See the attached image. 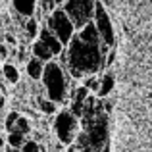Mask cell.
<instances>
[{
  "instance_id": "obj_1",
  "label": "cell",
  "mask_w": 152,
  "mask_h": 152,
  "mask_svg": "<svg viewBox=\"0 0 152 152\" xmlns=\"http://www.w3.org/2000/svg\"><path fill=\"white\" fill-rule=\"evenodd\" d=\"M110 50L106 45H93L77 37L71 39L66 46L67 52V69L73 79H85L87 75H96L106 66V52Z\"/></svg>"
},
{
  "instance_id": "obj_28",
  "label": "cell",
  "mask_w": 152,
  "mask_h": 152,
  "mask_svg": "<svg viewBox=\"0 0 152 152\" xmlns=\"http://www.w3.org/2000/svg\"><path fill=\"white\" fill-rule=\"evenodd\" d=\"M0 66H2V60H0Z\"/></svg>"
},
{
  "instance_id": "obj_15",
  "label": "cell",
  "mask_w": 152,
  "mask_h": 152,
  "mask_svg": "<svg viewBox=\"0 0 152 152\" xmlns=\"http://www.w3.org/2000/svg\"><path fill=\"white\" fill-rule=\"evenodd\" d=\"M23 29H25L27 39H37V37H39V31H41V27H39V19H37V18L25 19V25H23Z\"/></svg>"
},
{
  "instance_id": "obj_2",
  "label": "cell",
  "mask_w": 152,
  "mask_h": 152,
  "mask_svg": "<svg viewBox=\"0 0 152 152\" xmlns=\"http://www.w3.org/2000/svg\"><path fill=\"white\" fill-rule=\"evenodd\" d=\"M42 85L46 91V98L52 102H64L67 98V75L64 71V66L60 62H48L45 66V73H42Z\"/></svg>"
},
{
  "instance_id": "obj_18",
  "label": "cell",
  "mask_w": 152,
  "mask_h": 152,
  "mask_svg": "<svg viewBox=\"0 0 152 152\" xmlns=\"http://www.w3.org/2000/svg\"><path fill=\"white\" fill-rule=\"evenodd\" d=\"M19 119V112L18 110H12L10 114L6 115V121H4V127H6V131L8 133H12L14 131V127H15V121Z\"/></svg>"
},
{
  "instance_id": "obj_8",
  "label": "cell",
  "mask_w": 152,
  "mask_h": 152,
  "mask_svg": "<svg viewBox=\"0 0 152 152\" xmlns=\"http://www.w3.org/2000/svg\"><path fill=\"white\" fill-rule=\"evenodd\" d=\"M12 8L15 10V14L21 18H35L39 8V0H12Z\"/></svg>"
},
{
  "instance_id": "obj_13",
  "label": "cell",
  "mask_w": 152,
  "mask_h": 152,
  "mask_svg": "<svg viewBox=\"0 0 152 152\" xmlns=\"http://www.w3.org/2000/svg\"><path fill=\"white\" fill-rule=\"evenodd\" d=\"M6 145L12 146V148H15V150H21L23 145H25V135L18 133V131H12V133H8V137H6Z\"/></svg>"
},
{
  "instance_id": "obj_26",
  "label": "cell",
  "mask_w": 152,
  "mask_h": 152,
  "mask_svg": "<svg viewBox=\"0 0 152 152\" xmlns=\"http://www.w3.org/2000/svg\"><path fill=\"white\" fill-rule=\"evenodd\" d=\"M4 152H21V150H15V148H12V146H8V145H6V148H4Z\"/></svg>"
},
{
  "instance_id": "obj_22",
  "label": "cell",
  "mask_w": 152,
  "mask_h": 152,
  "mask_svg": "<svg viewBox=\"0 0 152 152\" xmlns=\"http://www.w3.org/2000/svg\"><path fill=\"white\" fill-rule=\"evenodd\" d=\"M4 39H6V45L10 46V48H14V46L18 45V41H15V37L12 33H6V37H4Z\"/></svg>"
},
{
  "instance_id": "obj_4",
  "label": "cell",
  "mask_w": 152,
  "mask_h": 152,
  "mask_svg": "<svg viewBox=\"0 0 152 152\" xmlns=\"http://www.w3.org/2000/svg\"><path fill=\"white\" fill-rule=\"evenodd\" d=\"M94 6H96V0H66L62 8L71 18L75 29H83L87 23L94 19Z\"/></svg>"
},
{
  "instance_id": "obj_6",
  "label": "cell",
  "mask_w": 152,
  "mask_h": 152,
  "mask_svg": "<svg viewBox=\"0 0 152 152\" xmlns=\"http://www.w3.org/2000/svg\"><path fill=\"white\" fill-rule=\"evenodd\" d=\"M94 25H96L98 33H100V39L102 42L112 48L115 42V35H114V27H112V21H110V15H108L106 8L102 6V2L96 0V6H94Z\"/></svg>"
},
{
  "instance_id": "obj_25",
  "label": "cell",
  "mask_w": 152,
  "mask_h": 152,
  "mask_svg": "<svg viewBox=\"0 0 152 152\" xmlns=\"http://www.w3.org/2000/svg\"><path fill=\"white\" fill-rule=\"evenodd\" d=\"M4 104H6V98L0 94V110H4Z\"/></svg>"
},
{
  "instance_id": "obj_29",
  "label": "cell",
  "mask_w": 152,
  "mask_h": 152,
  "mask_svg": "<svg viewBox=\"0 0 152 152\" xmlns=\"http://www.w3.org/2000/svg\"><path fill=\"white\" fill-rule=\"evenodd\" d=\"M0 152H2V150H0Z\"/></svg>"
},
{
  "instance_id": "obj_17",
  "label": "cell",
  "mask_w": 152,
  "mask_h": 152,
  "mask_svg": "<svg viewBox=\"0 0 152 152\" xmlns=\"http://www.w3.org/2000/svg\"><path fill=\"white\" fill-rule=\"evenodd\" d=\"M14 131H18V133H23V135L31 133V123H29V119H27V118H23V115H19V119L15 121Z\"/></svg>"
},
{
  "instance_id": "obj_19",
  "label": "cell",
  "mask_w": 152,
  "mask_h": 152,
  "mask_svg": "<svg viewBox=\"0 0 152 152\" xmlns=\"http://www.w3.org/2000/svg\"><path fill=\"white\" fill-rule=\"evenodd\" d=\"M83 87H87L89 91L98 93V91H100V79H96L94 75H87V77L83 79Z\"/></svg>"
},
{
  "instance_id": "obj_7",
  "label": "cell",
  "mask_w": 152,
  "mask_h": 152,
  "mask_svg": "<svg viewBox=\"0 0 152 152\" xmlns=\"http://www.w3.org/2000/svg\"><path fill=\"white\" fill-rule=\"evenodd\" d=\"M39 41L45 42V45L52 50V54H54V56H60L64 50H66V46L60 42V39L56 37V35L52 33V31H50L46 25H45V27H41V31H39Z\"/></svg>"
},
{
  "instance_id": "obj_12",
  "label": "cell",
  "mask_w": 152,
  "mask_h": 152,
  "mask_svg": "<svg viewBox=\"0 0 152 152\" xmlns=\"http://www.w3.org/2000/svg\"><path fill=\"white\" fill-rule=\"evenodd\" d=\"M2 75H4V79H6L8 83H12V85L19 83V69H18V66L12 64V62H4L2 64Z\"/></svg>"
},
{
  "instance_id": "obj_23",
  "label": "cell",
  "mask_w": 152,
  "mask_h": 152,
  "mask_svg": "<svg viewBox=\"0 0 152 152\" xmlns=\"http://www.w3.org/2000/svg\"><path fill=\"white\" fill-rule=\"evenodd\" d=\"M114 56H115V52H114V50H110V56L106 58V66H110V64L114 62Z\"/></svg>"
},
{
  "instance_id": "obj_27",
  "label": "cell",
  "mask_w": 152,
  "mask_h": 152,
  "mask_svg": "<svg viewBox=\"0 0 152 152\" xmlns=\"http://www.w3.org/2000/svg\"><path fill=\"white\" fill-rule=\"evenodd\" d=\"M56 2V6H64V4H66V0H54Z\"/></svg>"
},
{
  "instance_id": "obj_21",
  "label": "cell",
  "mask_w": 152,
  "mask_h": 152,
  "mask_svg": "<svg viewBox=\"0 0 152 152\" xmlns=\"http://www.w3.org/2000/svg\"><path fill=\"white\" fill-rule=\"evenodd\" d=\"M10 52H12V48L6 45V42H0V60H2V62H8Z\"/></svg>"
},
{
  "instance_id": "obj_24",
  "label": "cell",
  "mask_w": 152,
  "mask_h": 152,
  "mask_svg": "<svg viewBox=\"0 0 152 152\" xmlns=\"http://www.w3.org/2000/svg\"><path fill=\"white\" fill-rule=\"evenodd\" d=\"M2 148H6V139L2 137V133H0V150Z\"/></svg>"
},
{
  "instance_id": "obj_16",
  "label": "cell",
  "mask_w": 152,
  "mask_h": 152,
  "mask_svg": "<svg viewBox=\"0 0 152 152\" xmlns=\"http://www.w3.org/2000/svg\"><path fill=\"white\" fill-rule=\"evenodd\" d=\"M37 102H39V110H41L45 115H54V114H56V102H52L50 98L39 96Z\"/></svg>"
},
{
  "instance_id": "obj_9",
  "label": "cell",
  "mask_w": 152,
  "mask_h": 152,
  "mask_svg": "<svg viewBox=\"0 0 152 152\" xmlns=\"http://www.w3.org/2000/svg\"><path fill=\"white\" fill-rule=\"evenodd\" d=\"M77 37L81 39V41L85 42H93V45H102V39H100V33H98L96 25H94V21L87 23L83 29H79Z\"/></svg>"
},
{
  "instance_id": "obj_10",
  "label": "cell",
  "mask_w": 152,
  "mask_h": 152,
  "mask_svg": "<svg viewBox=\"0 0 152 152\" xmlns=\"http://www.w3.org/2000/svg\"><path fill=\"white\" fill-rule=\"evenodd\" d=\"M45 66H46L45 62H41L39 58H33V56H31L29 62L25 64V71H27L31 81H41L42 73H45Z\"/></svg>"
},
{
  "instance_id": "obj_3",
  "label": "cell",
  "mask_w": 152,
  "mask_h": 152,
  "mask_svg": "<svg viewBox=\"0 0 152 152\" xmlns=\"http://www.w3.org/2000/svg\"><path fill=\"white\" fill-rule=\"evenodd\" d=\"M46 27L60 39V42L64 46H67L71 42V39L75 37V25L62 6H58L50 15H46Z\"/></svg>"
},
{
  "instance_id": "obj_5",
  "label": "cell",
  "mask_w": 152,
  "mask_h": 152,
  "mask_svg": "<svg viewBox=\"0 0 152 152\" xmlns=\"http://www.w3.org/2000/svg\"><path fill=\"white\" fill-rule=\"evenodd\" d=\"M54 131L62 145H71L79 131V121L69 110H62L54 118Z\"/></svg>"
},
{
  "instance_id": "obj_11",
  "label": "cell",
  "mask_w": 152,
  "mask_h": 152,
  "mask_svg": "<svg viewBox=\"0 0 152 152\" xmlns=\"http://www.w3.org/2000/svg\"><path fill=\"white\" fill-rule=\"evenodd\" d=\"M29 50H31V54H33V58H39L41 62H45V64H48V62H52V60H54L52 50H50L42 41H39V39L33 42V45H31Z\"/></svg>"
},
{
  "instance_id": "obj_14",
  "label": "cell",
  "mask_w": 152,
  "mask_h": 152,
  "mask_svg": "<svg viewBox=\"0 0 152 152\" xmlns=\"http://www.w3.org/2000/svg\"><path fill=\"white\" fill-rule=\"evenodd\" d=\"M114 85H115V79H114V75L112 73H106L104 77L100 79V91H98V96H108V94L112 93V89H114Z\"/></svg>"
},
{
  "instance_id": "obj_20",
  "label": "cell",
  "mask_w": 152,
  "mask_h": 152,
  "mask_svg": "<svg viewBox=\"0 0 152 152\" xmlns=\"http://www.w3.org/2000/svg\"><path fill=\"white\" fill-rule=\"evenodd\" d=\"M21 152H42V148H41V145H39L37 141H25Z\"/></svg>"
}]
</instances>
